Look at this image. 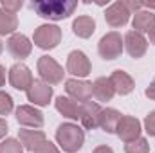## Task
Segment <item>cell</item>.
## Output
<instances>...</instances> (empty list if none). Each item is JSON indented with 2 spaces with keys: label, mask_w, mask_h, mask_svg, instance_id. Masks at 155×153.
<instances>
[{
  "label": "cell",
  "mask_w": 155,
  "mask_h": 153,
  "mask_svg": "<svg viewBox=\"0 0 155 153\" xmlns=\"http://www.w3.org/2000/svg\"><path fill=\"white\" fill-rule=\"evenodd\" d=\"M144 130L148 132L150 137H155V110L144 117Z\"/></svg>",
  "instance_id": "obj_28"
},
{
  "label": "cell",
  "mask_w": 155,
  "mask_h": 153,
  "mask_svg": "<svg viewBox=\"0 0 155 153\" xmlns=\"http://www.w3.org/2000/svg\"><path fill=\"white\" fill-rule=\"evenodd\" d=\"M56 141L63 151L76 153L85 144V132L74 122H61L56 130Z\"/></svg>",
  "instance_id": "obj_2"
},
{
  "label": "cell",
  "mask_w": 155,
  "mask_h": 153,
  "mask_svg": "<svg viewBox=\"0 0 155 153\" xmlns=\"http://www.w3.org/2000/svg\"><path fill=\"white\" fill-rule=\"evenodd\" d=\"M141 4H143V9H144V7H146L148 11L155 9V2H143V0H141Z\"/></svg>",
  "instance_id": "obj_35"
},
{
  "label": "cell",
  "mask_w": 155,
  "mask_h": 153,
  "mask_svg": "<svg viewBox=\"0 0 155 153\" xmlns=\"http://www.w3.org/2000/svg\"><path fill=\"white\" fill-rule=\"evenodd\" d=\"M65 92H67V96L71 99L78 101L79 105L88 103L92 99V83L85 81V79L71 77V79L65 81Z\"/></svg>",
  "instance_id": "obj_7"
},
{
  "label": "cell",
  "mask_w": 155,
  "mask_h": 153,
  "mask_svg": "<svg viewBox=\"0 0 155 153\" xmlns=\"http://www.w3.org/2000/svg\"><path fill=\"white\" fill-rule=\"evenodd\" d=\"M33 41L41 50H51V49L58 47V43L61 41V29L52 24H43L35 29Z\"/></svg>",
  "instance_id": "obj_3"
},
{
  "label": "cell",
  "mask_w": 155,
  "mask_h": 153,
  "mask_svg": "<svg viewBox=\"0 0 155 153\" xmlns=\"http://www.w3.org/2000/svg\"><path fill=\"white\" fill-rule=\"evenodd\" d=\"M36 69H38V74H40V79L47 85H58L63 81V69L61 65L51 58V56H41L36 63Z\"/></svg>",
  "instance_id": "obj_4"
},
{
  "label": "cell",
  "mask_w": 155,
  "mask_h": 153,
  "mask_svg": "<svg viewBox=\"0 0 155 153\" xmlns=\"http://www.w3.org/2000/svg\"><path fill=\"white\" fill-rule=\"evenodd\" d=\"M121 112H117L116 108H103L101 117H99V128L105 133H116V128L121 121Z\"/></svg>",
  "instance_id": "obj_21"
},
{
  "label": "cell",
  "mask_w": 155,
  "mask_h": 153,
  "mask_svg": "<svg viewBox=\"0 0 155 153\" xmlns=\"http://www.w3.org/2000/svg\"><path fill=\"white\" fill-rule=\"evenodd\" d=\"M18 27V18L15 15H9L5 13L2 7H0V34H15Z\"/></svg>",
  "instance_id": "obj_23"
},
{
  "label": "cell",
  "mask_w": 155,
  "mask_h": 153,
  "mask_svg": "<svg viewBox=\"0 0 155 153\" xmlns=\"http://www.w3.org/2000/svg\"><path fill=\"white\" fill-rule=\"evenodd\" d=\"M132 25H134V31L144 34V33H152L155 29V13L153 11H148V9H141L134 15V20H132Z\"/></svg>",
  "instance_id": "obj_18"
},
{
  "label": "cell",
  "mask_w": 155,
  "mask_h": 153,
  "mask_svg": "<svg viewBox=\"0 0 155 153\" xmlns=\"http://www.w3.org/2000/svg\"><path fill=\"white\" fill-rule=\"evenodd\" d=\"M0 153H24V146L18 139H5L0 142Z\"/></svg>",
  "instance_id": "obj_25"
},
{
  "label": "cell",
  "mask_w": 155,
  "mask_h": 153,
  "mask_svg": "<svg viewBox=\"0 0 155 153\" xmlns=\"http://www.w3.org/2000/svg\"><path fill=\"white\" fill-rule=\"evenodd\" d=\"M148 151H150V144L144 137H139V139L124 144V153H148Z\"/></svg>",
  "instance_id": "obj_24"
},
{
  "label": "cell",
  "mask_w": 155,
  "mask_h": 153,
  "mask_svg": "<svg viewBox=\"0 0 155 153\" xmlns=\"http://www.w3.org/2000/svg\"><path fill=\"white\" fill-rule=\"evenodd\" d=\"M123 47H124V45H123L121 34L116 33V31H112V33H107L103 38L99 40V43H97V52H99V56H101L103 60L112 61V60H117V58L121 56Z\"/></svg>",
  "instance_id": "obj_5"
},
{
  "label": "cell",
  "mask_w": 155,
  "mask_h": 153,
  "mask_svg": "<svg viewBox=\"0 0 155 153\" xmlns=\"http://www.w3.org/2000/svg\"><path fill=\"white\" fill-rule=\"evenodd\" d=\"M54 106L63 117H67L71 121H79V117H81V105L71 97H63V96L56 97Z\"/></svg>",
  "instance_id": "obj_17"
},
{
  "label": "cell",
  "mask_w": 155,
  "mask_h": 153,
  "mask_svg": "<svg viewBox=\"0 0 155 153\" xmlns=\"http://www.w3.org/2000/svg\"><path fill=\"white\" fill-rule=\"evenodd\" d=\"M33 153H60V150H58L51 141H43Z\"/></svg>",
  "instance_id": "obj_29"
},
{
  "label": "cell",
  "mask_w": 155,
  "mask_h": 153,
  "mask_svg": "<svg viewBox=\"0 0 155 153\" xmlns=\"http://www.w3.org/2000/svg\"><path fill=\"white\" fill-rule=\"evenodd\" d=\"M7 130H9V128H7V122H5V119H2V117H0V141H2V139L7 135Z\"/></svg>",
  "instance_id": "obj_32"
},
{
  "label": "cell",
  "mask_w": 155,
  "mask_h": 153,
  "mask_svg": "<svg viewBox=\"0 0 155 153\" xmlns=\"http://www.w3.org/2000/svg\"><path fill=\"white\" fill-rule=\"evenodd\" d=\"M108 79H110V83H112L116 94H119V96H128V94H132L134 88H135L134 77L130 76L128 72H124V70H114Z\"/></svg>",
  "instance_id": "obj_16"
},
{
  "label": "cell",
  "mask_w": 155,
  "mask_h": 153,
  "mask_svg": "<svg viewBox=\"0 0 155 153\" xmlns=\"http://www.w3.org/2000/svg\"><path fill=\"white\" fill-rule=\"evenodd\" d=\"M130 11L124 7V4H123V0H119V2H114L112 5H108L107 7V11H105V20H107V24L110 25V27H124L126 24H128V20H130Z\"/></svg>",
  "instance_id": "obj_13"
},
{
  "label": "cell",
  "mask_w": 155,
  "mask_h": 153,
  "mask_svg": "<svg viewBox=\"0 0 155 153\" xmlns=\"http://www.w3.org/2000/svg\"><path fill=\"white\" fill-rule=\"evenodd\" d=\"M144 94H146V97L148 99H152V101H155V77H153V81L146 86V90H144Z\"/></svg>",
  "instance_id": "obj_31"
},
{
  "label": "cell",
  "mask_w": 155,
  "mask_h": 153,
  "mask_svg": "<svg viewBox=\"0 0 155 153\" xmlns=\"http://www.w3.org/2000/svg\"><path fill=\"white\" fill-rule=\"evenodd\" d=\"M123 45H124L126 52L130 54V58H134V60L143 58L148 50V40L144 38V34H141L137 31H128L123 38Z\"/></svg>",
  "instance_id": "obj_11"
},
{
  "label": "cell",
  "mask_w": 155,
  "mask_h": 153,
  "mask_svg": "<svg viewBox=\"0 0 155 153\" xmlns=\"http://www.w3.org/2000/svg\"><path fill=\"white\" fill-rule=\"evenodd\" d=\"M148 36H150V41H152V43L155 45V29L152 31V33H150V34H148Z\"/></svg>",
  "instance_id": "obj_36"
},
{
  "label": "cell",
  "mask_w": 155,
  "mask_h": 153,
  "mask_svg": "<svg viewBox=\"0 0 155 153\" xmlns=\"http://www.w3.org/2000/svg\"><path fill=\"white\" fill-rule=\"evenodd\" d=\"M2 50H4V43H2V40H0V54H2Z\"/></svg>",
  "instance_id": "obj_37"
},
{
  "label": "cell",
  "mask_w": 155,
  "mask_h": 153,
  "mask_svg": "<svg viewBox=\"0 0 155 153\" xmlns=\"http://www.w3.org/2000/svg\"><path fill=\"white\" fill-rule=\"evenodd\" d=\"M92 70L90 60L87 58V54L83 50H72L67 56V72L71 76H74L76 79L87 77Z\"/></svg>",
  "instance_id": "obj_6"
},
{
  "label": "cell",
  "mask_w": 155,
  "mask_h": 153,
  "mask_svg": "<svg viewBox=\"0 0 155 153\" xmlns=\"http://www.w3.org/2000/svg\"><path fill=\"white\" fill-rule=\"evenodd\" d=\"M123 4H124V7H126L132 15H135L137 11H141V9H143L141 0H123Z\"/></svg>",
  "instance_id": "obj_30"
},
{
  "label": "cell",
  "mask_w": 155,
  "mask_h": 153,
  "mask_svg": "<svg viewBox=\"0 0 155 153\" xmlns=\"http://www.w3.org/2000/svg\"><path fill=\"white\" fill-rule=\"evenodd\" d=\"M7 50L13 58L16 60H24L31 54L33 50V43L29 41V38L25 34H20V33H15L11 34L7 40Z\"/></svg>",
  "instance_id": "obj_14"
},
{
  "label": "cell",
  "mask_w": 155,
  "mask_h": 153,
  "mask_svg": "<svg viewBox=\"0 0 155 153\" xmlns=\"http://www.w3.org/2000/svg\"><path fill=\"white\" fill-rule=\"evenodd\" d=\"M96 31V22L92 16H78L76 20L72 22V33L76 34L78 38H90Z\"/></svg>",
  "instance_id": "obj_22"
},
{
  "label": "cell",
  "mask_w": 155,
  "mask_h": 153,
  "mask_svg": "<svg viewBox=\"0 0 155 153\" xmlns=\"http://www.w3.org/2000/svg\"><path fill=\"white\" fill-rule=\"evenodd\" d=\"M7 79H9V83H11V86L13 88H16V90H29V86L33 85V72H31V69L27 67V65H24V63H15L11 69H9V72H7Z\"/></svg>",
  "instance_id": "obj_8"
},
{
  "label": "cell",
  "mask_w": 155,
  "mask_h": 153,
  "mask_svg": "<svg viewBox=\"0 0 155 153\" xmlns=\"http://www.w3.org/2000/svg\"><path fill=\"white\" fill-rule=\"evenodd\" d=\"M18 141L27 151H35L43 141H47L41 130H18Z\"/></svg>",
  "instance_id": "obj_19"
},
{
  "label": "cell",
  "mask_w": 155,
  "mask_h": 153,
  "mask_svg": "<svg viewBox=\"0 0 155 153\" xmlns=\"http://www.w3.org/2000/svg\"><path fill=\"white\" fill-rule=\"evenodd\" d=\"M15 117L18 121V124L25 126V128H41L45 119H43V114L40 112L38 108H35L33 105H20L15 112Z\"/></svg>",
  "instance_id": "obj_10"
},
{
  "label": "cell",
  "mask_w": 155,
  "mask_h": 153,
  "mask_svg": "<svg viewBox=\"0 0 155 153\" xmlns=\"http://www.w3.org/2000/svg\"><path fill=\"white\" fill-rule=\"evenodd\" d=\"M27 99L36 106H47L52 99V86L43 83L41 79H35L27 90Z\"/></svg>",
  "instance_id": "obj_12"
},
{
  "label": "cell",
  "mask_w": 155,
  "mask_h": 153,
  "mask_svg": "<svg viewBox=\"0 0 155 153\" xmlns=\"http://www.w3.org/2000/svg\"><path fill=\"white\" fill-rule=\"evenodd\" d=\"M92 153H114V150L110 146H97Z\"/></svg>",
  "instance_id": "obj_33"
},
{
  "label": "cell",
  "mask_w": 155,
  "mask_h": 153,
  "mask_svg": "<svg viewBox=\"0 0 155 153\" xmlns=\"http://www.w3.org/2000/svg\"><path fill=\"white\" fill-rule=\"evenodd\" d=\"M92 96L97 99V101H112V97L116 96V90L110 83L108 77H97L94 83H92Z\"/></svg>",
  "instance_id": "obj_20"
},
{
  "label": "cell",
  "mask_w": 155,
  "mask_h": 153,
  "mask_svg": "<svg viewBox=\"0 0 155 153\" xmlns=\"http://www.w3.org/2000/svg\"><path fill=\"white\" fill-rule=\"evenodd\" d=\"M4 83H5V69L0 65V86H4Z\"/></svg>",
  "instance_id": "obj_34"
},
{
  "label": "cell",
  "mask_w": 155,
  "mask_h": 153,
  "mask_svg": "<svg viewBox=\"0 0 155 153\" xmlns=\"http://www.w3.org/2000/svg\"><path fill=\"white\" fill-rule=\"evenodd\" d=\"M29 7L45 20H65L78 7L76 0H33Z\"/></svg>",
  "instance_id": "obj_1"
},
{
  "label": "cell",
  "mask_w": 155,
  "mask_h": 153,
  "mask_svg": "<svg viewBox=\"0 0 155 153\" xmlns=\"http://www.w3.org/2000/svg\"><path fill=\"white\" fill-rule=\"evenodd\" d=\"M13 108H15L13 97H11L7 92L0 90V115H9L13 112Z\"/></svg>",
  "instance_id": "obj_26"
},
{
  "label": "cell",
  "mask_w": 155,
  "mask_h": 153,
  "mask_svg": "<svg viewBox=\"0 0 155 153\" xmlns=\"http://www.w3.org/2000/svg\"><path fill=\"white\" fill-rule=\"evenodd\" d=\"M22 5H24L22 0H2V2H0V7H2L5 13L15 15V16H16V13L22 9Z\"/></svg>",
  "instance_id": "obj_27"
},
{
  "label": "cell",
  "mask_w": 155,
  "mask_h": 153,
  "mask_svg": "<svg viewBox=\"0 0 155 153\" xmlns=\"http://www.w3.org/2000/svg\"><path fill=\"white\" fill-rule=\"evenodd\" d=\"M116 135L123 142H132L141 137V121L134 115H123L116 128Z\"/></svg>",
  "instance_id": "obj_9"
},
{
  "label": "cell",
  "mask_w": 155,
  "mask_h": 153,
  "mask_svg": "<svg viewBox=\"0 0 155 153\" xmlns=\"http://www.w3.org/2000/svg\"><path fill=\"white\" fill-rule=\"evenodd\" d=\"M101 106L97 103H83L81 105V117H79V122L83 124L85 130H96L99 128V117H101Z\"/></svg>",
  "instance_id": "obj_15"
}]
</instances>
